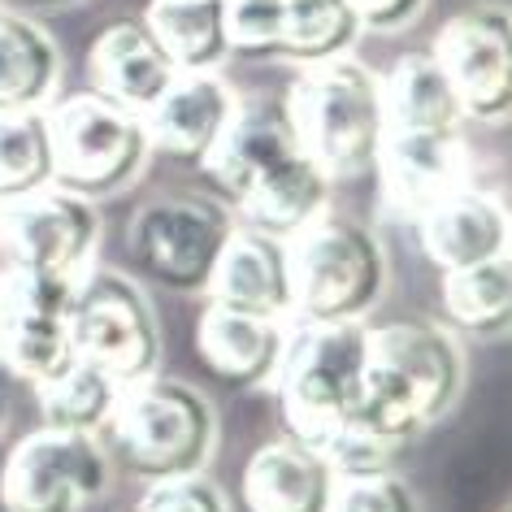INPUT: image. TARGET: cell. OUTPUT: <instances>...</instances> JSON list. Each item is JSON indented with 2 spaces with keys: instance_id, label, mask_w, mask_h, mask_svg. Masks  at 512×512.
I'll use <instances>...</instances> for the list:
<instances>
[{
  "instance_id": "2e32d148",
  "label": "cell",
  "mask_w": 512,
  "mask_h": 512,
  "mask_svg": "<svg viewBox=\"0 0 512 512\" xmlns=\"http://www.w3.org/2000/svg\"><path fill=\"white\" fill-rule=\"evenodd\" d=\"M235 105H239V96L230 92V83L217 70L178 74L165 87V96L144 113L148 148L170 161L200 165L209 157V148L217 144L222 126L230 122Z\"/></svg>"
},
{
  "instance_id": "7c38bea8",
  "label": "cell",
  "mask_w": 512,
  "mask_h": 512,
  "mask_svg": "<svg viewBox=\"0 0 512 512\" xmlns=\"http://www.w3.org/2000/svg\"><path fill=\"white\" fill-rule=\"evenodd\" d=\"M5 322H0V365L5 374L40 391L44 382L79 361L70 335V309L79 278H35L5 274Z\"/></svg>"
},
{
  "instance_id": "e575fe53",
  "label": "cell",
  "mask_w": 512,
  "mask_h": 512,
  "mask_svg": "<svg viewBox=\"0 0 512 512\" xmlns=\"http://www.w3.org/2000/svg\"><path fill=\"white\" fill-rule=\"evenodd\" d=\"M0 426H5V400H0Z\"/></svg>"
},
{
  "instance_id": "8fae6325",
  "label": "cell",
  "mask_w": 512,
  "mask_h": 512,
  "mask_svg": "<svg viewBox=\"0 0 512 512\" xmlns=\"http://www.w3.org/2000/svg\"><path fill=\"white\" fill-rule=\"evenodd\" d=\"M434 66L447 74L465 118L504 122L512 109V22L504 5L460 9L434 31Z\"/></svg>"
},
{
  "instance_id": "603a6c76",
  "label": "cell",
  "mask_w": 512,
  "mask_h": 512,
  "mask_svg": "<svg viewBox=\"0 0 512 512\" xmlns=\"http://www.w3.org/2000/svg\"><path fill=\"white\" fill-rule=\"evenodd\" d=\"M382 83L387 131H460V100L430 53H408Z\"/></svg>"
},
{
  "instance_id": "5b68a950",
  "label": "cell",
  "mask_w": 512,
  "mask_h": 512,
  "mask_svg": "<svg viewBox=\"0 0 512 512\" xmlns=\"http://www.w3.org/2000/svg\"><path fill=\"white\" fill-rule=\"evenodd\" d=\"M105 430L122 465L144 482L200 473L217 443L213 404L187 382L157 374L126 382Z\"/></svg>"
},
{
  "instance_id": "d4e9b609",
  "label": "cell",
  "mask_w": 512,
  "mask_h": 512,
  "mask_svg": "<svg viewBox=\"0 0 512 512\" xmlns=\"http://www.w3.org/2000/svg\"><path fill=\"white\" fill-rule=\"evenodd\" d=\"M356 35H361V22H356V14L343 0H283L278 57L309 70V66H322V61L348 57Z\"/></svg>"
},
{
  "instance_id": "7402d4cb",
  "label": "cell",
  "mask_w": 512,
  "mask_h": 512,
  "mask_svg": "<svg viewBox=\"0 0 512 512\" xmlns=\"http://www.w3.org/2000/svg\"><path fill=\"white\" fill-rule=\"evenodd\" d=\"M61 79V53L40 22L0 9V113L48 109Z\"/></svg>"
},
{
  "instance_id": "3957f363",
  "label": "cell",
  "mask_w": 512,
  "mask_h": 512,
  "mask_svg": "<svg viewBox=\"0 0 512 512\" xmlns=\"http://www.w3.org/2000/svg\"><path fill=\"white\" fill-rule=\"evenodd\" d=\"M283 109L300 152L313 157L330 178L374 170L378 144L387 135V113H382V83L361 61L339 57L300 70Z\"/></svg>"
},
{
  "instance_id": "44dd1931",
  "label": "cell",
  "mask_w": 512,
  "mask_h": 512,
  "mask_svg": "<svg viewBox=\"0 0 512 512\" xmlns=\"http://www.w3.org/2000/svg\"><path fill=\"white\" fill-rule=\"evenodd\" d=\"M330 183H335V178H330L322 165H317L313 157H304V152H296V157L278 161L274 170H265L235 200L239 226L287 243L291 235H300L304 226L326 213Z\"/></svg>"
},
{
  "instance_id": "f546056e",
  "label": "cell",
  "mask_w": 512,
  "mask_h": 512,
  "mask_svg": "<svg viewBox=\"0 0 512 512\" xmlns=\"http://www.w3.org/2000/svg\"><path fill=\"white\" fill-rule=\"evenodd\" d=\"M326 512H417V495L391 469L352 473V478H335Z\"/></svg>"
},
{
  "instance_id": "d6986e66",
  "label": "cell",
  "mask_w": 512,
  "mask_h": 512,
  "mask_svg": "<svg viewBox=\"0 0 512 512\" xmlns=\"http://www.w3.org/2000/svg\"><path fill=\"white\" fill-rule=\"evenodd\" d=\"M204 291H209L213 304H226V309L287 322L291 317L287 243L270 239V235H256L248 226H235Z\"/></svg>"
},
{
  "instance_id": "f1b7e54d",
  "label": "cell",
  "mask_w": 512,
  "mask_h": 512,
  "mask_svg": "<svg viewBox=\"0 0 512 512\" xmlns=\"http://www.w3.org/2000/svg\"><path fill=\"white\" fill-rule=\"evenodd\" d=\"M226 53L278 57L283 40V0H222Z\"/></svg>"
},
{
  "instance_id": "d6a6232c",
  "label": "cell",
  "mask_w": 512,
  "mask_h": 512,
  "mask_svg": "<svg viewBox=\"0 0 512 512\" xmlns=\"http://www.w3.org/2000/svg\"><path fill=\"white\" fill-rule=\"evenodd\" d=\"M27 5H35V9H70V5H79V0H27Z\"/></svg>"
},
{
  "instance_id": "9a60e30c",
  "label": "cell",
  "mask_w": 512,
  "mask_h": 512,
  "mask_svg": "<svg viewBox=\"0 0 512 512\" xmlns=\"http://www.w3.org/2000/svg\"><path fill=\"white\" fill-rule=\"evenodd\" d=\"M296 152L300 144L283 100H239L209 157L200 161V174L217 196L235 204L265 170H274L278 161L296 157Z\"/></svg>"
},
{
  "instance_id": "52a82bcc",
  "label": "cell",
  "mask_w": 512,
  "mask_h": 512,
  "mask_svg": "<svg viewBox=\"0 0 512 512\" xmlns=\"http://www.w3.org/2000/svg\"><path fill=\"white\" fill-rule=\"evenodd\" d=\"M230 230V213L209 196H165L144 204L131 217L126 248L135 270L165 291L191 296L209 287V274L222 256Z\"/></svg>"
},
{
  "instance_id": "4fadbf2b",
  "label": "cell",
  "mask_w": 512,
  "mask_h": 512,
  "mask_svg": "<svg viewBox=\"0 0 512 512\" xmlns=\"http://www.w3.org/2000/svg\"><path fill=\"white\" fill-rule=\"evenodd\" d=\"M382 200L395 217L417 222L443 196L469 187V148L456 131H387L374 157Z\"/></svg>"
},
{
  "instance_id": "e0dca14e",
  "label": "cell",
  "mask_w": 512,
  "mask_h": 512,
  "mask_svg": "<svg viewBox=\"0 0 512 512\" xmlns=\"http://www.w3.org/2000/svg\"><path fill=\"white\" fill-rule=\"evenodd\" d=\"M417 239L421 252L439 274L482 265L491 256H508V209L495 191L482 187H460L443 196L434 209L417 217Z\"/></svg>"
},
{
  "instance_id": "ffe728a7",
  "label": "cell",
  "mask_w": 512,
  "mask_h": 512,
  "mask_svg": "<svg viewBox=\"0 0 512 512\" xmlns=\"http://www.w3.org/2000/svg\"><path fill=\"white\" fill-rule=\"evenodd\" d=\"M335 473L322 452L300 439H274L256 447L239 473L243 512H326Z\"/></svg>"
},
{
  "instance_id": "5bb4252c",
  "label": "cell",
  "mask_w": 512,
  "mask_h": 512,
  "mask_svg": "<svg viewBox=\"0 0 512 512\" xmlns=\"http://www.w3.org/2000/svg\"><path fill=\"white\" fill-rule=\"evenodd\" d=\"M196 361L217 387L230 391H261L270 387L287 352V326L274 317L239 313L226 304H204L196 317Z\"/></svg>"
},
{
  "instance_id": "9c48e42d",
  "label": "cell",
  "mask_w": 512,
  "mask_h": 512,
  "mask_svg": "<svg viewBox=\"0 0 512 512\" xmlns=\"http://www.w3.org/2000/svg\"><path fill=\"white\" fill-rule=\"evenodd\" d=\"M109 486V452L96 434L35 430L0 465V512H83Z\"/></svg>"
},
{
  "instance_id": "484cf974",
  "label": "cell",
  "mask_w": 512,
  "mask_h": 512,
  "mask_svg": "<svg viewBox=\"0 0 512 512\" xmlns=\"http://www.w3.org/2000/svg\"><path fill=\"white\" fill-rule=\"evenodd\" d=\"M122 382L109 378L105 369L92 361H74L66 374L44 382L40 391V417L48 430H79V434H100L113 417Z\"/></svg>"
},
{
  "instance_id": "cb8c5ba5",
  "label": "cell",
  "mask_w": 512,
  "mask_h": 512,
  "mask_svg": "<svg viewBox=\"0 0 512 512\" xmlns=\"http://www.w3.org/2000/svg\"><path fill=\"white\" fill-rule=\"evenodd\" d=\"M144 27L178 74L217 70L230 57L222 31V0H152Z\"/></svg>"
},
{
  "instance_id": "277c9868",
  "label": "cell",
  "mask_w": 512,
  "mask_h": 512,
  "mask_svg": "<svg viewBox=\"0 0 512 512\" xmlns=\"http://www.w3.org/2000/svg\"><path fill=\"white\" fill-rule=\"evenodd\" d=\"M291 317L309 322H365L387 287V252L365 222L322 213L287 239Z\"/></svg>"
},
{
  "instance_id": "4316f807",
  "label": "cell",
  "mask_w": 512,
  "mask_h": 512,
  "mask_svg": "<svg viewBox=\"0 0 512 512\" xmlns=\"http://www.w3.org/2000/svg\"><path fill=\"white\" fill-rule=\"evenodd\" d=\"M512 309V265L508 256H491L482 265L443 274V313L460 330L478 335H499L508 326Z\"/></svg>"
},
{
  "instance_id": "83f0119b",
  "label": "cell",
  "mask_w": 512,
  "mask_h": 512,
  "mask_svg": "<svg viewBox=\"0 0 512 512\" xmlns=\"http://www.w3.org/2000/svg\"><path fill=\"white\" fill-rule=\"evenodd\" d=\"M53 183V139L48 113L22 109L0 113V200L31 196Z\"/></svg>"
},
{
  "instance_id": "ba28073f",
  "label": "cell",
  "mask_w": 512,
  "mask_h": 512,
  "mask_svg": "<svg viewBox=\"0 0 512 512\" xmlns=\"http://www.w3.org/2000/svg\"><path fill=\"white\" fill-rule=\"evenodd\" d=\"M70 335H74V356L105 369L122 387L157 374L161 361L157 313H152L148 296L131 278L92 265L79 278V291H74Z\"/></svg>"
},
{
  "instance_id": "836d02e7",
  "label": "cell",
  "mask_w": 512,
  "mask_h": 512,
  "mask_svg": "<svg viewBox=\"0 0 512 512\" xmlns=\"http://www.w3.org/2000/svg\"><path fill=\"white\" fill-rule=\"evenodd\" d=\"M5 296H9V287H5V274H0V322H5Z\"/></svg>"
},
{
  "instance_id": "6da1fadb",
  "label": "cell",
  "mask_w": 512,
  "mask_h": 512,
  "mask_svg": "<svg viewBox=\"0 0 512 512\" xmlns=\"http://www.w3.org/2000/svg\"><path fill=\"white\" fill-rule=\"evenodd\" d=\"M460 387H465V356L447 326L421 322V317L369 326L356 430L395 447L447 417Z\"/></svg>"
},
{
  "instance_id": "8992f818",
  "label": "cell",
  "mask_w": 512,
  "mask_h": 512,
  "mask_svg": "<svg viewBox=\"0 0 512 512\" xmlns=\"http://www.w3.org/2000/svg\"><path fill=\"white\" fill-rule=\"evenodd\" d=\"M44 113L53 139V187L83 200L131 187L152 157L144 113H131L96 92L66 96Z\"/></svg>"
},
{
  "instance_id": "ac0fdd59",
  "label": "cell",
  "mask_w": 512,
  "mask_h": 512,
  "mask_svg": "<svg viewBox=\"0 0 512 512\" xmlns=\"http://www.w3.org/2000/svg\"><path fill=\"white\" fill-rule=\"evenodd\" d=\"M174 79L178 70L161 53V44L152 40L144 18L109 22L87 48V83H92V92L131 113H148Z\"/></svg>"
},
{
  "instance_id": "7a4b0ae2",
  "label": "cell",
  "mask_w": 512,
  "mask_h": 512,
  "mask_svg": "<svg viewBox=\"0 0 512 512\" xmlns=\"http://www.w3.org/2000/svg\"><path fill=\"white\" fill-rule=\"evenodd\" d=\"M365 339V322H309L287 335L270 387L291 439L322 447L330 434L356 426L365 395Z\"/></svg>"
},
{
  "instance_id": "30bf717a",
  "label": "cell",
  "mask_w": 512,
  "mask_h": 512,
  "mask_svg": "<svg viewBox=\"0 0 512 512\" xmlns=\"http://www.w3.org/2000/svg\"><path fill=\"white\" fill-rule=\"evenodd\" d=\"M100 248V213L92 200L61 187L0 200V252L9 274L83 278Z\"/></svg>"
},
{
  "instance_id": "4dcf8cb0",
  "label": "cell",
  "mask_w": 512,
  "mask_h": 512,
  "mask_svg": "<svg viewBox=\"0 0 512 512\" xmlns=\"http://www.w3.org/2000/svg\"><path fill=\"white\" fill-rule=\"evenodd\" d=\"M135 512H226V499L209 478L187 473V478L148 482V491L135 504Z\"/></svg>"
},
{
  "instance_id": "1f68e13d",
  "label": "cell",
  "mask_w": 512,
  "mask_h": 512,
  "mask_svg": "<svg viewBox=\"0 0 512 512\" xmlns=\"http://www.w3.org/2000/svg\"><path fill=\"white\" fill-rule=\"evenodd\" d=\"M343 5L356 14L361 31H400L421 18L430 0H343Z\"/></svg>"
}]
</instances>
